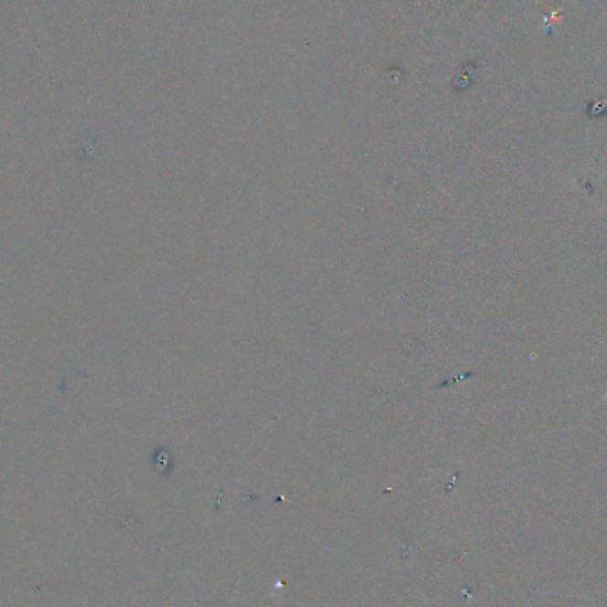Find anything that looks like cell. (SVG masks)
<instances>
[{
	"label": "cell",
	"mask_w": 607,
	"mask_h": 607,
	"mask_svg": "<svg viewBox=\"0 0 607 607\" xmlns=\"http://www.w3.org/2000/svg\"><path fill=\"white\" fill-rule=\"evenodd\" d=\"M606 399H607V391L606 393H604V395H602V398H601V403H602V401H606Z\"/></svg>",
	"instance_id": "1"
}]
</instances>
